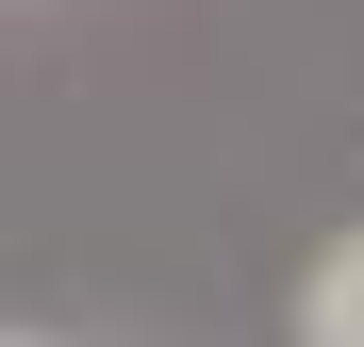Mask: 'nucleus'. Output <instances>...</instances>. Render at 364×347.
Instances as JSON below:
<instances>
[{
	"mask_svg": "<svg viewBox=\"0 0 364 347\" xmlns=\"http://www.w3.org/2000/svg\"><path fill=\"white\" fill-rule=\"evenodd\" d=\"M298 347H364V231H331L298 265Z\"/></svg>",
	"mask_w": 364,
	"mask_h": 347,
	"instance_id": "1",
	"label": "nucleus"
},
{
	"mask_svg": "<svg viewBox=\"0 0 364 347\" xmlns=\"http://www.w3.org/2000/svg\"><path fill=\"white\" fill-rule=\"evenodd\" d=\"M0 347H33V331H0Z\"/></svg>",
	"mask_w": 364,
	"mask_h": 347,
	"instance_id": "2",
	"label": "nucleus"
}]
</instances>
